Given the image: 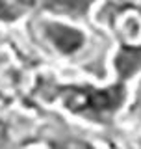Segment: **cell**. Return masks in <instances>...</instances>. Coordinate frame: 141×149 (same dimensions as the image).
Here are the masks:
<instances>
[{
    "instance_id": "3",
    "label": "cell",
    "mask_w": 141,
    "mask_h": 149,
    "mask_svg": "<svg viewBox=\"0 0 141 149\" xmlns=\"http://www.w3.org/2000/svg\"><path fill=\"white\" fill-rule=\"evenodd\" d=\"M132 2H134V4H138V6L141 8V0H132Z\"/></svg>"
},
{
    "instance_id": "1",
    "label": "cell",
    "mask_w": 141,
    "mask_h": 149,
    "mask_svg": "<svg viewBox=\"0 0 141 149\" xmlns=\"http://www.w3.org/2000/svg\"><path fill=\"white\" fill-rule=\"evenodd\" d=\"M39 47L59 62H82L93 41L84 26L62 17H41L34 26Z\"/></svg>"
},
{
    "instance_id": "2",
    "label": "cell",
    "mask_w": 141,
    "mask_h": 149,
    "mask_svg": "<svg viewBox=\"0 0 141 149\" xmlns=\"http://www.w3.org/2000/svg\"><path fill=\"white\" fill-rule=\"evenodd\" d=\"M132 149H141V130L132 138Z\"/></svg>"
}]
</instances>
